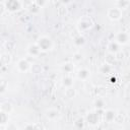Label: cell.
I'll use <instances>...</instances> for the list:
<instances>
[{
	"mask_svg": "<svg viewBox=\"0 0 130 130\" xmlns=\"http://www.w3.org/2000/svg\"><path fill=\"white\" fill-rule=\"evenodd\" d=\"M126 6H127V1H126V0H118V6H117V7L123 9V8L126 7Z\"/></svg>",
	"mask_w": 130,
	"mask_h": 130,
	"instance_id": "16",
	"label": "cell"
},
{
	"mask_svg": "<svg viewBox=\"0 0 130 130\" xmlns=\"http://www.w3.org/2000/svg\"><path fill=\"white\" fill-rule=\"evenodd\" d=\"M108 16L112 20H118L122 17V9L119 7H114L109 9L108 11Z\"/></svg>",
	"mask_w": 130,
	"mask_h": 130,
	"instance_id": "3",
	"label": "cell"
},
{
	"mask_svg": "<svg viewBox=\"0 0 130 130\" xmlns=\"http://www.w3.org/2000/svg\"><path fill=\"white\" fill-rule=\"evenodd\" d=\"M47 118L53 120V119H56L58 116H59V111H57L56 109H49L47 111Z\"/></svg>",
	"mask_w": 130,
	"mask_h": 130,
	"instance_id": "11",
	"label": "cell"
},
{
	"mask_svg": "<svg viewBox=\"0 0 130 130\" xmlns=\"http://www.w3.org/2000/svg\"><path fill=\"white\" fill-rule=\"evenodd\" d=\"M93 22L90 19V17H82L79 22H78V28L80 31H85L87 29H89L92 26Z\"/></svg>",
	"mask_w": 130,
	"mask_h": 130,
	"instance_id": "2",
	"label": "cell"
},
{
	"mask_svg": "<svg viewBox=\"0 0 130 130\" xmlns=\"http://www.w3.org/2000/svg\"><path fill=\"white\" fill-rule=\"evenodd\" d=\"M62 69H63V70L66 72V73H68V72H70V71H72V70H73V65H72L71 63H66V64H63Z\"/></svg>",
	"mask_w": 130,
	"mask_h": 130,
	"instance_id": "15",
	"label": "cell"
},
{
	"mask_svg": "<svg viewBox=\"0 0 130 130\" xmlns=\"http://www.w3.org/2000/svg\"><path fill=\"white\" fill-rule=\"evenodd\" d=\"M88 76H89V71H88L87 69H85V68L80 69V70L77 72V77H78L79 79H81V80L87 79Z\"/></svg>",
	"mask_w": 130,
	"mask_h": 130,
	"instance_id": "9",
	"label": "cell"
},
{
	"mask_svg": "<svg viewBox=\"0 0 130 130\" xmlns=\"http://www.w3.org/2000/svg\"><path fill=\"white\" fill-rule=\"evenodd\" d=\"M16 67H17L18 71H20V72H26L30 68V64H29V62L26 59L22 58V59H19L18 60Z\"/></svg>",
	"mask_w": 130,
	"mask_h": 130,
	"instance_id": "6",
	"label": "cell"
},
{
	"mask_svg": "<svg viewBox=\"0 0 130 130\" xmlns=\"http://www.w3.org/2000/svg\"><path fill=\"white\" fill-rule=\"evenodd\" d=\"M41 52H42V51H41V49L39 48V46L37 45V43L34 44V45L31 44V45H29V46L27 47V53H28V55H30V56H32V57L39 56Z\"/></svg>",
	"mask_w": 130,
	"mask_h": 130,
	"instance_id": "7",
	"label": "cell"
},
{
	"mask_svg": "<svg viewBox=\"0 0 130 130\" xmlns=\"http://www.w3.org/2000/svg\"><path fill=\"white\" fill-rule=\"evenodd\" d=\"M47 0H35V3L38 7H43L45 4H46Z\"/></svg>",
	"mask_w": 130,
	"mask_h": 130,
	"instance_id": "17",
	"label": "cell"
},
{
	"mask_svg": "<svg viewBox=\"0 0 130 130\" xmlns=\"http://www.w3.org/2000/svg\"><path fill=\"white\" fill-rule=\"evenodd\" d=\"M3 4L7 11H16L20 6L17 0H6L5 2H3Z\"/></svg>",
	"mask_w": 130,
	"mask_h": 130,
	"instance_id": "4",
	"label": "cell"
},
{
	"mask_svg": "<svg viewBox=\"0 0 130 130\" xmlns=\"http://www.w3.org/2000/svg\"><path fill=\"white\" fill-rule=\"evenodd\" d=\"M63 84L66 86V87H71L73 85V79L70 77V76H65L63 78Z\"/></svg>",
	"mask_w": 130,
	"mask_h": 130,
	"instance_id": "14",
	"label": "cell"
},
{
	"mask_svg": "<svg viewBox=\"0 0 130 130\" xmlns=\"http://www.w3.org/2000/svg\"><path fill=\"white\" fill-rule=\"evenodd\" d=\"M105 116H106V119L108 122H112L115 120L116 118V113L113 111V110H108L106 113H105Z\"/></svg>",
	"mask_w": 130,
	"mask_h": 130,
	"instance_id": "12",
	"label": "cell"
},
{
	"mask_svg": "<svg viewBox=\"0 0 130 130\" xmlns=\"http://www.w3.org/2000/svg\"><path fill=\"white\" fill-rule=\"evenodd\" d=\"M94 106H95V108H96L98 110H102V109L105 108L106 104H105V101H104L103 99L98 98V99L94 101Z\"/></svg>",
	"mask_w": 130,
	"mask_h": 130,
	"instance_id": "13",
	"label": "cell"
},
{
	"mask_svg": "<svg viewBox=\"0 0 130 130\" xmlns=\"http://www.w3.org/2000/svg\"><path fill=\"white\" fill-rule=\"evenodd\" d=\"M120 44H118L116 41H112V42H110L109 43V45H108V50H109V52L110 53H113V54H116L117 52H119L120 51Z\"/></svg>",
	"mask_w": 130,
	"mask_h": 130,
	"instance_id": "8",
	"label": "cell"
},
{
	"mask_svg": "<svg viewBox=\"0 0 130 130\" xmlns=\"http://www.w3.org/2000/svg\"><path fill=\"white\" fill-rule=\"evenodd\" d=\"M1 112H4L6 114H9L11 111H12V105L8 102H3L1 104Z\"/></svg>",
	"mask_w": 130,
	"mask_h": 130,
	"instance_id": "10",
	"label": "cell"
},
{
	"mask_svg": "<svg viewBox=\"0 0 130 130\" xmlns=\"http://www.w3.org/2000/svg\"><path fill=\"white\" fill-rule=\"evenodd\" d=\"M37 45L39 46V48L41 49L42 52H47V51L51 50V48L53 46V43H52L50 38H48L46 36H42L37 41Z\"/></svg>",
	"mask_w": 130,
	"mask_h": 130,
	"instance_id": "1",
	"label": "cell"
},
{
	"mask_svg": "<svg viewBox=\"0 0 130 130\" xmlns=\"http://www.w3.org/2000/svg\"><path fill=\"white\" fill-rule=\"evenodd\" d=\"M115 41H116L118 44H120L121 46H122V45H125V44H127L128 41H129V35H128L127 32H125V31H120V32H118V34L116 35Z\"/></svg>",
	"mask_w": 130,
	"mask_h": 130,
	"instance_id": "5",
	"label": "cell"
}]
</instances>
